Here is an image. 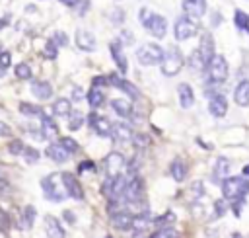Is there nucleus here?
Returning a JSON list of instances; mask_svg holds the SVG:
<instances>
[{
    "label": "nucleus",
    "mask_w": 249,
    "mask_h": 238,
    "mask_svg": "<svg viewBox=\"0 0 249 238\" xmlns=\"http://www.w3.org/2000/svg\"><path fill=\"white\" fill-rule=\"evenodd\" d=\"M224 199H243L249 193V181L241 176H231L222 181Z\"/></svg>",
    "instance_id": "obj_1"
},
{
    "label": "nucleus",
    "mask_w": 249,
    "mask_h": 238,
    "mask_svg": "<svg viewBox=\"0 0 249 238\" xmlns=\"http://www.w3.org/2000/svg\"><path fill=\"white\" fill-rule=\"evenodd\" d=\"M185 64V59H183V53L177 49V47H171L163 53V60L160 64L161 68V74L163 76H175Z\"/></svg>",
    "instance_id": "obj_2"
},
{
    "label": "nucleus",
    "mask_w": 249,
    "mask_h": 238,
    "mask_svg": "<svg viewBox=\"0 0 249 238\" xmlns=\"http://www.w3.org/2000/svg\"><path fill=\"white\" fill-rule=\"evenodd\" d=\"M136 59L140 64L144 66H154V64H161L163 60V49L156 43H148V45H142L138 51H136Z\"/></svg>",
    "instance_id": "obj_3"
},
{
    "label": "nucleus",
    "mask_w": 249,
    "mask_h": 238,
    "mask_svg": "<svg viewBox=\"0 0 249 238\" xmlns=\"http://www.w3.org/2000/svg\"><path fill=\"white\" fill-rule=\"evenodd\" d=\"M206 68H208V76H210L212 82H226V78H228V62H226V59L222 55H214L208 60Z\"/></svg>",
    "instance_id": "obj_4"
},
{
    "label": "nucleus",
    "mask_w": 249,
    "mask_h": 238,
    "mask_svg": "<svg viewBox=\"0 0 249 238\" xmlns=\"http://www.w3.org/2000/svg\"><path fill=\"white\" fill-rule=\"evenodd\" d=\"M41 187H43V193L49 201H54V203H60L64 197H66V191H62V187L56 183V176H47L41 179Z\"/></svg>",
    "instance_id": "obj_5"
},
{
    "label": "nucleus",
    "mask_w": 249,
    "mask_h": 238,
    "mask_svg": "<svg viewBox=\"0 0 249 238\" xmlns=\"http://www.w3.org/2000/svg\"><path fill=\"white\" fill-rule=\"evenodd\" d=\"M142 193H144L142 179H140V178H132L130 181H126L121 199L126 201V203H130V205H136L138 201H142Z\"/></svg>",
    "instance_id": "obj_6"
},
{
    "label": "nucleus",
    "mask_w": 249,
    "mask_h": 238,
    "mask_svg": "<svg viewBox=\"0 0 249 238\" xmlns=\"http://www.w3.org/2000/svg\"><path fill=\"white\" fill-rule=\"evenodd\" d=\"M196 23L193 21V20H189L187 16H183V18H179L177 21H175V25H173V35H175V39L177 41H185V39H189V37H193L195 33H196Z\"/></svg>",
    "instance_id": "obj_7"
},
{
    "label": "nucleus",
    "mask_w": 249,
    "mask_h": 238,
    "mask_svg": "<svg viewBox=\"0 0 249 238\" xmlns=\"http://www.w3.org/2000/svg\"><path fill=\"white\" fill-rule=\"evenodd\" d=\"M60 178H62V185H64L66 195H70V197L76 199V201H82V199H84V189H82L78 178H76L74 174H70V172H64Z\"/></svg>",
    "instance_id": "obj_8"
},
{
    "label": "nucleus",
    "mask_w": 249,
    "mask_h": 238,
    "mask_svg": "<svg viewBox=\"0 0 249 238\" xmlns=\"http://www.w3.org/2000/svg\"><path fill=\"white\" fill-rule=\"evenodd\" d=\"M144 27H146V31H148L150 35H154V37H158V39H161V37L167 33V21H165V18L160 16V14H152L150 20L144 23Z\"/></svg>",
    "instance_id": "obj_9"
},
{
    "label": "nucleus",
    "mask_w": 249,
    "mask_h": 238,
    "mask_svg": "<svg viewBox=\"0 0 249 238\" xmlns=\"http://www.w3.org/2000/svg\"><path fill=\"white\" fill-rule=\"evenodd\" d=\"M74 41H76V45H78V49H80V51L91 53V51H95V49H97V43H95L93 33H91V31H88V29H84V27L76 29Z\"/></svg>",
    "instance_id": "obj_10"
},
{
    "label": "nucleus",
    "mask_w": 249,
    "mask_h": 238,
    "mask_svg": "<svg viewBox=\"0 0 249 238\" xmlns=\"http://www.w3.org/2000/svg\"><path fill=\"white\" fill-rule=\"evenodd\" d=\"M123 166H124V156L121 152H109L105 156V172H107V178L119 176V172L123 170Z\"/></svg>",
    "instance_id": "obj_11"
},
{
    "label": "nucleus",
    "mask_w": 249,
    "mask_h": 238,
    "mask_svg": "<svg viewBox=\"0 0 249 238\" xmlns=\"http://www.w3.org/2000/svg\"><path fill=\"white\" fill-rule=\"evenodd\" d=\"M183 10L189 20H200L206 14V0H183Z\"/></svg>",
    "instance_id": "obj_12"
},
{
    "label": "nucleus",
    "mask_w": 249,
    "mask_h": 238,
    "mask_svg": "<svg viewBox=\"0 0 249 238\" xmlns=\"http://www.w3.org/2000/svg\"><path fill=\"white\" fill-rule=\"evenodd\" d=\"M88 121H89V125L95 129V133L101 135V137H109L111 131H113V123H111L107 117H101V115L91 113V115L88 117Z\"/></svg>",
    "instance_id": "obj_13"
},
{
    "label": "nucleus",
    "mask_w": 249,
    "mask_h": 238,
    "mask_svg": "<svg viewBox=\"0 0 249 238\" xmlns=\"http://www.w3.org/2000/svg\"><path fill=\"white\" fill-rule=\"evenodd\" d=\"M208 111L210 115L214 117H224L228 113V99L222 96V94H214L210 99H208Z\"/></svg>",
    "instance_id": "obj_14"
},
{
    "label": "nucleus",
    "mask_w": 249,
    "mask_h": 238,
    "mask_svg": "<svg viewBox=\"0 0 249 238\" xmlns=\"http://www.w3.org/2000/svg\"><path fill=\"white\" fill-rule=\"evenodd\" d=\"M109 49H111V57H113V60L117 62L119 70L124 74V72L128 70V62H126V55H124V51H123L121 41H111Z\"/></svg>",
    "instance_id": "obj_15"
},
{
    "label": "nucleus",
    "mask_w": 249,
    "mask_h": 238,
    "mask_svg": "<svg viewBox=\"0 0 249 238\" xmlns=\"http://www.w3.org/2000/svg\"><path fill=\"white\" fill-rule=\"evenodd\" d=\"M47 156L53 160V162H56V164H62V162H66L72 154L60 144V142H51L49 146H47Z\"/></svg>",
    "instance_id": "obj_16"
},
{
    "label": "nucleus",
    "mask_w": 249,
    "mask_h": 238,
    "mask_svg": "<svg viewBox=\"0 0 249 238\" xmlns=\"http://www.w3.org/2000/svg\"><path fill=\"white\" fill-rule=\"evenodd\" d=\"M45 232H47L49 238H64V236H66V232H64L62 224H60V220L54 218V217H51V215L45 217Z\"/></svg>",
    "instance_id": "obj_17"
},
{
    "label": "nucleus",
    "mask_w": 249,
    "mask_h": 238,
    "mask_svg": "<svg viewBox=\"0 0 249 238\" xmlns=\"http://www.w3.org/2000/svg\"><path fill=\"white\" fill-rule=\"evenodd\" d=\"M107 80H109V84L117 86V88H119V90H123L124 94L132 96L134 99H136V98H140V94H138V88H136V86H132L130 82H126L124 78H119L117 74H109V76H107Z\"/></svg>",
    "instance_id": "obj_18"
},
{
    "label": "nucleus",
    "mask_w": 249,
    "mask_h": 238,
    "mask_svg": "<svg viewBox=\"0 0 249 238\" xmlns=\"http://www.w3.org/2000/svg\"><path fill=\"white\" fill-rule=\"evenodd\" d=\"M31 92H33V96L37 99L43 101V99H49L53 96V86L49 82H45V80H33L31 82Z\"/></svg>",
    "instance_id": "obj_19"
},
{
    "label": "nucleus",
    "mask_w": 249,
    "mask_h": 238,
    "mask_svg": "<svg viewBox=\"0 0 249 238\" xmlns=\"http://www.w3.org/2000/svg\"><path fill=\"white\" fill-rule=\"evenodd\" d=\"M177 96H179V103H181L183 109H189V107L195 103V92H193V88H191L187 82L179 84V88H177Z\"/></svg>",
    "instance_id": "obj_20"
},
{
    "label": "nucleus",
    "mask_w": 249,
    "mask_h": 238,
    "mask_svg": "<svg viewBox=\"0 0 249 238\" xmlns=\"http://www.w3.org/2000/svg\"><path fill=\"white\" fill-rule=\"evenodd\" d=\"M111 224L119 230H128L132 228V215L126 211H117L111 215Z\"/></svg>",
    "instance_id": "obj_21"
},
{
    "label": "nucleus",
    "mask_w": 249,
    "mask_h": 238,
    "mask_svg": "<svg viewBox=\"0 0 249 238\" xmlns=\"http://www.w3.org/2000/svg\"><path fill=\"white\" fill-rule=\"evenodd\" d=\"M111 135H113V139L115 140H119V142H128V140H132V127L130 125H126V123H117V125H113V131H111Z\"/></svg>",
    "instance_id": "obj_22"
},
{
    "label": "nucleus",
    "mask_w": 249,
    "mask_h": 238,
    "mask_svg": "<svg viewBox=\"0 0 249 238\" xmlns=\"http://www.w3.org/2000/svg\"><path fill=\"white\" fill-rule=\"evenodd\" d=\"M233 99L237 105H249V80H241L233 90Z\"/></svg>",
    "instance_id": "obj_23"
},
{
    "label": "nucleus",
    "mask_w": 249,
    "mask_h": 238,
    "mask_svg": "<svg viewBox=\"0 0 249 238\" xmlns=\"http://www.w3.org/2000/svg\"><path fill=\"white\" fill-rule=\"evenodd\" d=\"M198 53L200 57L204 59V62L208 64V60L214 57V39L210 33H204L202 39H200V47H198Z\"/></svg>",
    "instance_id": "obj_24"
},
{
    "label": "nucleus",
    "mask_w": 249,
    "mask_h": 238,
    "mask_svg": "<svg viewBox=\"0 0 249 238\" xmlns=\"http://www.w3.org/2000/svg\"><path fill=\"white\" fill-rule=\"evenodd\" d=\"M150 222H152L150 211H144V213H140V215H132V230H134L136 234L146 232L148 226H150Z\"/></svg>",
    "instance_id": "obj_25"
},
{
    "label": "nucleus",
    "mask_w": 249,
    "mask_h": 238,
    "mask_svg": "<svg viewBox=\"0 0 249 238\" xmlns=\"http://www.w3.org/2000/svg\"><path fill=\"white\" fill-rule=\"evenodd\" d=\"M41 135L47 140H51V139H54L58 135V129H56L54 121L51 117H47V115H41Z\"/></svg>",
    "instance_id": "obj_26"
},
{
    "label": "nucleus",
    "mask_w": 249,
    "mask_h": 238,
    "mask_svg": "<svg viewBox=\"0 0 249 238\" xmlns=\"http://www.w3.org/2000/svg\"><path fill=\"white\" fill-rule=\"evenodd\" d=\"M111 107L113 111L119 115V117H128L132 113V103L128 99H123V98H117V99H111Z\"/></svg>",
    "instance_id": "obj_27"
},
{
    "label": "nucleus",
    "mask_w": 249,
    "mask_h": 238,
    "mask_svg": "<svg viewBox=\"0 0 249 238\" xmlns=\"http://www.w3.org/2000/svg\"><path fill=\"white\" fill-rule=\"evenodd\" d=\"M169 172H171V178L175 181H183L187 178V164L181 160V158H175L169 166Z\"/></svg>",
    "instance_id": "obj_28"
},
{
    "label": "nucleus",
    "mask_w": 249,
    "mask_h": 238,
    "mask_svg": "<svg viewBox=\"0 0 249 238\" xmlns=\"http://www.w3.org/2000/svg\"><path fill=\"white\" fill-rule=\"evenodd\" d=\"M53 113L56 115V117H66L70 111H72V103H70V99H66V98H58L54 103H53Z\"/></svg>",
    "instance_id": "obj_29"
},
{
    "label": "nucleus",
    "mask_w": 249,
    "mask_h": 238,
    "mask_svg": "<svg viewBox=\"0 0 249 238\" xmlns=\"http://www.w3.org/2000/svg\"><path fill=\"white\" fill-rule=\"evenodd\" d=\"M103 101H105V94H103L99 88H91V90L88 92V103H89V107H91V109L101 107V105H103Z\"/></svg>",
    "instance_id": "obj_30"
},
{
    "label": "nucleus",
    "mask_w": 249,
    "mask_h": 238,
    "mask_svg": "<svg viewBox=\"0 0 249 238\" xmlns=\"http://www.w3.org/2000/svg\"><path fill=\"white\" fill-rule=\"evenodd\" d=\"M228 172H230V160H226L224 156L218 158V160H216V166H214V179H216V181L226 179Z\"/></svg>",
    "instance_id": "obj_31"
},
{
    "label": "nucleus",
    "mask_w": 249,
    "mask_h": 238,
    "mask_svg": "<svg viewBox=\"0 0 249 238\" xmlns=\"http://www.w3.org/2000/svg\"><path fill=\"white\" fill-rule=\"evenodd\" d=\"M66 117H68V129H70V131H78V129L86 123L84 113H82V111H76V109H72Z\"/></svg>",
    "instance_id": "obj_32"
},
{
    "label": "nucleus",
    "mask_w": 249,
    "mask_h": 238,
    "mask_svg": "<svg viewBox=\"0 0 249 238\" xmlns=\"http://www.w3.org/2000/svg\"><path fill=\"white\" fill-rule=\"evenodd\" d=\"M187 64H189V68H193V70H196V72H200V70H204V68H206V62H204V59L200 57L198 49H196V51H193V53L189 55Z\"/></svg>",
    "instance_id": "obj_33"
},
{
    "label": "nucleus",
    "mask_w": 249,
    "mask_h": 238,
    "mask_svg": "<svg viewBox=\"0 0 249 238\" xmlns=\"http://www.w3.org/2000/svg\"><path fill=\"white\" fill-rule=\"evenodd\" d=\"M33 220H35V209L31 205H27L21 213V228H31Z\"/></svg>",
    "instance_id": "obj_34"
},
{
    "label": "nucleus",
    "mask_w": 249,
    "mask_h": 238,
    "mask_svg": "<svg viewBox=\"0 0 249 238\" xmlns=\"http://www.w3.org/2000/svg\"><path fill=\"white\" fill-rule=\"evenodd\" d=\"M233 21L239 29H247L249 27V16L243 12V10H235V16H233Z\"/></svg>",
    "instance_id": "obj_35"
},
{
    "label": "nucleus",
    "mask_w": 249,
    "mask_h": 238,
    "mask_svg": "<svg viewBox=\"0 0 249 238\" xmlns=\"http://www.w3.org/2000/svg\"><path fill=\"white\" fill-rule=\"evenodd\" d=\"M19 111L23 113V115H43V111H41V107H37V105H33V103H27V101H21L19 103Z\"/></svg>",
    "instance_id": "obj_36"
},
{
    "label": "nucleus",
    "mask_w": 249,
    "mask_h": 238,
    "mask_svg": "<svg viewBox=\"0 0 249 238\" xmlns=\"http://www.w3.org/2000/svg\"><path fill=\"white\" fill-rule=\"evenodd\" d=\"M16 76H18L19 80H29V78H31V66H29L27 62H19V64L16 66Z\"/></svg>",
    "instance_id": "obj_37"
},
{
    "label": "nucleus",
    "mask_w": 249,
    "mask_h": 238,
    "mask_svg": "<svg viewBox=\"0 0 249 238\" xmlns=\"http://www.w3.org/2000/svg\"><path fill=\"white\" fill-rule=\"evenodd\" d=\"M21 156L25 158V162H29V164H35V162L39 160V150H35V148H31V146H23V150H21Z\"/></svg>",
    "instance_id": "obj_38"
},
{
    "label": "nucleus",
    "mask_w": 249,
    "mask_h": 238,
    "mask_svg": "<svg viewBox=\"0 0 249 238\" xmlns=\"http://www.w3.org/2000/svg\"><path fill=\"white\" fill-rule=\"evenodd\" d=\"M156 238H179V232L173 226H161L156 234Z\"/></svg>",
    "instance_id": "obj_39"
},
{
    "label": "nucleus",
    "mask_w": 249,
    "mask_h": 238,
    "mask_svg": "<svg viewBox=\"0 0 249 238\" xmlns=\"http://www.w3.org/2000/svg\"><path fill=\"white\" fill-rule=\"evenodd\" d=\"M132 144L138 146V148H144L150 144V137L144 135V133H138V135H132Z\"/></svg>",
    "instance_id": "obj_40"
},
{
    "label": "nucleus",
    "mask_w": 249,
    "mask_h": 238,
    "mask_svg": "<svg viewBox=\"0 0 249 238\" xmlns=\"http://www.w3.org/2000/svg\"><path fill=\"white\" fill-rule=\"evenodd\" d=\"M58 142H60V144H62V146H64V148H66L70 154L78 152V148H80V146H78V142H76L74 139H70V137H64V139H60Z\"/></svg>",
    "instance_id": "obj_41"
},
{
    "label": "nucleus",
    "mask_w": 249,
    "mask_h": 238,
    "mask_svg": "<svg viewBox=\"0 0 249 238\" xmlns=\"http://www.w3.org/2000/svg\"><path fill=\"white\" fill-rule=\"evenodd\" d=\"M173 220H175V215H173L171 211H167V213H165L163 217H160V218H158L156 222H158L160 226H161V224H163V226H169V224H171Z\"/></svg>",
    "instance_id": "obj_42"
},
{
    "label": "nucleus",
    "mask_w": 249,
    "mask_h": 238,
    "mask_svg": "<svg viewBox=\"0 0 249 238\" xmlns=\"http://www.w3.org/2000/svg\"><path fill=\"white\" fill-rule=\"evenodd\" d=\"M45 55H47L49 59H54V57H56V45H54L53 41H49V43L45 45Z\"/></svg>",
    "instance_id": "obj_43"
},
{
    "label": "nucleus",
    "mask_w": 249,
    "mask_h": 238,
    "mask_svg": "<svg viewBox=\"0 0 249 238\" xmlns=\"http://www.w3.org/2000/svg\"><path fill=\"white\" fill-rule=\"evenodd\" d=\"M10 152L12 154H21V150H23V144L19 142V140H14V142H10Z\"/></svg>",
    "instance_id": "obj_44"
},
{
    "label": "nucleus",
    "mask_w": 249,
    "mask_h": 238,
    "mask_svg": "<svg viewBox=\"0 0 249 238\" xmlns=\"http://www.w3.org/2000/svg\"><path fill=\"white\" fill-rule=\"evenodd\" d=\"M10 62H12V57H10V53H0V66H4V68H8L10 66Z\"/></svg>",
    "instance_id": "obj_45"
},
{
    "label": "nucleus",
    "mask_w": 249,
    "mask_h": 238,
    "mask_svg": "<svg viewBox=\"0 0 249 238\" xmlns=\"http://www.w3.org/2000/svg\"><path fill=\"white\" fill-rule=\"evenodd\" d=\"M86 98V94L82 92V88H78V86H74L72 88V99H76V101H80V99H84Z\"/></svg>",
    "instance_id": "obj_46"
},
{
    "label": "nucleus",
    "mask_w": 249,
    "mask_h": 238,
    "mask_svg": "<svg viewBox=\"0 0 249 238\" xmlns=\"http://www.w3.org/2000/svg\"><path fill=\"white\" fill-rule=\"evenodd\" d=\"M214 209H216V217H222L226 213V201H216Z\"/></svg>",
    "instance_id": "obj_47"
},
{
    "label": "nucleus",
    "mask_w": 249,
    "mask_h": 238,
    "mask_svg": "<svg viewBox=\"0 0 249 238\" xmlns=\"http://www.w3.org/2000/svg\"><path fill=\"white\" fill-rule=\"evenodd\" d=\"M10 135H12L10 125H8V123H4V121H0V137H10Z\"/></svg>",
    "instance_id": "obj_48"
},
{
    "label": "nucleus",
    "mask_w": 249,
    "mask_h": 238,
    "mask_svg": "<svg viewBox=\"0 0 249 238\" xmlns=\"http://www.w3.org/2000/svg\"><path fill=\"white\" fill-rule=\"evenodd\" d=\"M150 16H152V12H150L148 8H142V10H140V21H142V25L150 20Z\"/></svg>",
    "instance_id": "obj_49"
},
{
    "label": "nucleus",
    "mask_w": 249,
    "mask_h": 238,
    "mask_svg": "<svg viewBox=\"0 0 249 238\" xmlns=\"http://www.w3.org/2000/svg\"><path fill=\"white\" fill-rule=\"evenodd\" d=\"M107 84H109L107 76H97V78H93V88H97V86H107Z\"/></svg>",
    "instance_id": "obj_50"
},
{
    "label": "nucleus",
    "mask_w": 249,
    "mask_h": 238,
    "mask_svg": "<svg viewBox=\"0 0 249 238\" xmlns=\"http://www.w3.org/2000/svg\"><path fill=\"white\" fill-rule=\"evenodd\" d=\"M191 191L195 193V197H200V195H202V183H200V181H196V183H193V187H191Z\"/></svg>",
    "instance_id": "obj_51"
},
{
    "label": "nucleus",
    "mask_w": 249,
    "mask_h": 238,
    "mask_svg": "<svg viewBox=\"0 0 249 238\" xmlns=\"http://www.w3.org/2000/svg\"><path fill=\"white\" fill-rule=\"evenodd\" d=\"M51 41H53L54 45H56V43H60V45H64V43H66V37H64V33H56V35H54V37H53Z\"/></svg>",
    "instance_id": "obj_52"
},
{
    "label": "nucleus",
    "mask_w": 249,
    "mask_h": 238,
    "mask_svg": "<svg viewBox=\"0 0 249 238\" xmlns=\"http://www.w3.org/2000/svg\"><path fill=\"white\" fill-rule=\"evenodd\" d=\"M78 170H80V172H86V170H93V164H91V162H82V164L78 166Z\"/></svg>",
    "instance_id": "obj_53"
},
{
    "label": "nucleus",
    "mask_w": 249,
    "mask_h": 238,
    "mask_svg": "<svg viewBox=\"0 0 249 238\" xmlns=\"http://www.w3.org/2000/svg\"><path fill=\"white\" fill-rule=\"evenodd\" d=\"M64 6H68V8H76L78 4H80V0H60Z\"/></svg>",
    "instance_id": "obj_54"
},
{
    "label": "nucleus",
    "mask_w": 249,
    "mask_h": 238,
    "mask_svg": "<svg viewBox=\"0 0 249 238\" xmlns=\"http://www.w3.org/2000/svg\"><path fill=\"white\" fill-rule=\"evenodd\" d=\"M64 218H66V222H76V217L70 211H64Z\"/></svg>",
    "instance_id": "obj_55"
},
{
    "label": "nucleus",
    "mask_w": 249,
    "mask_h": 238,
    "mask_svg": "<svg viewBox=\"0 0 249 238\" xmlns=\"http://www.w3.org/2000/svg\"><path fill=\"white\" fill-rule=\"evenodd\" d=\"M4 74H6V68H4V66H0V78H4Z\"/></svg>",
    "instance_id": "obj_56"
},
{
    "label": "nucleus",
    "mask_w": 249,
    "mask_h": 238,
    "mask_svg": "<svg viewBox=\"0 0 249 238\" xmlns=\"http://www.w3.org/2000/svg\"><path fill=\"white\" fill-rule=\"evenodd\" d=\"M243 174H249V166H245V170H243Z\"/></svg>",
    "instance_id": "obj_57"
},
{
    "label": "nucleus",
    "mask_w": 249,
    "mask_h": 238,
    "mask_svg": "<svg viewBox=\"0 0 249 238\" xmlns=\"http://www.w3.org/2000/svg\"><path fill=\"white\" fill-rule=\"evenodd\" d=\"M2 27H4V20H0V31H2Z\"/></svg>",
    "instance_id": "obj_58"
},
{
    "label": "nucleus",
    "mask_w": 249,
    "mask_h": 238,
    "mask_svg": "<svg viewBox=\"0 0 249 238\" xmlns=\"http://www.w3.org/2000/svg\"><path fill=\"white\" fill-rule=\"evenodd\" d=\"M0 181H2V172H0Z\"/></svg>",
    "instance_id": "obj_59"
},
{
    "label": "nucleus",
    "mask_w": 249,
    "mask_h": 238,
    "mask_svg": "<svg viewBox=\"0 0 249 238\" xmlns=\"http://www.w3.org/2000/svg\"><path fill=\"white\" fill-rule=\"evenodd\" d=\"M103 238H113V236H103Z\"/></svg>",
    "instance_id": "obj_60"
}]
</instances>
